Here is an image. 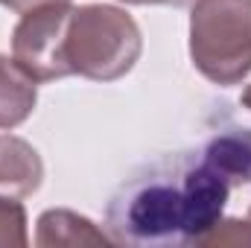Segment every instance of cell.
Returning <instances> with one entry per match:
<instances>
[{"mask_svg":"<svg viewBox=\"0 0 251 248\" xmlns=\"http://www.w3.org/2000/svg\"><path fill=\"white\" fill-rule=\"evenodd\" d=\"M249 222H251V210H249Z\"/></svg>","mask_w":251,"mask_h":248,"instance_id":"14","label":"cell"},{"mask_svg":"<svg viewBox=\"0 0 251 248\" xmlns=\"http://www.w3.org/2000/svg\"><path fill=\"white\" fill-rule=\"evenodd\" d=\"M120 3H131V6H173V9H184V6H193L196 0H120Z\"/></svg>","mask_w":251,"mask_h":248,"instance_id":"12","label":"cell"},{"mask_svg":"<svg viewBox=\"0 0 251 248\" xmlns=\"http://www.w3.org/2000/svg\"><path fill=\"white\" fill-rule=\"evenodd\" d=\"M199 155L231 190L251 184V128H228L213 134Z\"/></svg>","mask_w":251,"mask_h":248,"instance_id":"6","label":"cell"},{"mask_svg":"<svg viewBox=\"0 0 251 248\" xmlns=\"http://www.w3.org/2000/svg\"><path fill=\"white\" fill-rule=\"evenodd\" d=\"M231 187L199 152L140 167L105 207L114 246H201L225 213Z\"/></svg>","mask_w":251,"mask_h":248,"instance_id":"1","label":"cell"},{"mask_svg":"<svg viewBox=\"0 0 251 248\" xmlns=\"http://www.w3.org/2000/svg\"><path fill=\"white\" fill-rule=\"evenodd\" d=\"M38 102V82L9 56L0 53V128L21 125Z\"/></svg>","mask_w":251,"mask_h":248,"instance_id":"8","label":"cell"},{"mask_svg":"<svg viewBox=\"0 0 251 248\" xmlns=\"http://www.w3.org/2000/svg\"><path fill=\"white\" fill-rule=\"evenodd\" d=\"M190 59L213 85H240L251 73V0H196Z\"/></svg>","mask_w":251,"mask_h":248,"instance_id":"3","label":"cell"},{"mask_svg":"<svg viewBox=\"0 0 251 248\" xmlns=\"http://www.w3.org/2000/svg\"><path fill=\"white\" fill-rule=\"evenodd\" d=\"M44 181V161L32 143L15 134H0V193L26 198Z\"/></svg>","mask_w":251,"mask_h":248,"instance_id":"5","label":"cell"},{"mask_svg":"<svg viewBox=\"0 0 251 248\" xmlns=\"http://www.w3.org/2000/svg\"><path fill=\"white\" fill-rule=\"evenodd\" d=\"M240 102H243V108H249L251 111V85L243 91V97H240Z\"/></svg>","mask_w":251,"mask_h":248,"instance_id":"13","label":"cell"},{"mask_svg":"<svg viewBox=\"0 0 251 248\" xmlns=\"http://www.w3.org/2000/svg\"><path fill=\"white\" fill-rule=\"evenodd\" d=\"M201 246H251V222L222 216L216 228L201 240Z\"/></svg>","mask_w":251,"mask_h":248,"instance_id":"10","label":"cell"},{"mask_svg":"<svg viewBox=\"0 0 251 248\" xmlns=\"http://www.w3.org/2000/svg\"><path fill=\"white\" fill-rule=\"evenodd\" d=\"M29 243L26 234V210L15 196L0 193V248H24Z\"/></svg>","mask_w":251,"mask_h":248,"instance_id":"9","label":"cell"},{"mask_svg":"<svg viewBox=\"0 0 251 248\" xmlns=\"http://www.w3.org/2000/svg\"><path fill=\"white\" fill-rule=\"evenodd\" d=\"M70 15H73L70 3H50L21 15L12 32V59L35 82H56L70 76L64 56Z\"/></svg>","mask_w":251,"mask_h":248,"instance_id":"4","label":"cell"},{"mask_svg":"<svg viewBox=\"0 0 251 248\" xmlns=\"http://www.w3.org/2000/svg\"><path fill=\"white\" fill-rule=\"evenodd\" d=\"M35 246H114V240L102 234L88 216H79L64 207H53L38 216Z\"/></svg>","mask_w":251,"mask_h":248,"instance_id":"7","label":"cell"},{"mask_svg":"<svg viewBox=\"0 0 251 248\" xmlns=\"http://www.w3.org/2000/svg\"><path fill=\"white\" fill-rule=\"evenodd\" d=\"M143 53V35L134 18L108 3L73 6L64 56L70 76L114 82L126 76Z\"/></svg>","mask_w":251,"mask_h":248,"instance_id":"2","label":"cell"},{"mask_svg":"<svg viewBox=\"0 0 251 248\" xmlns=\"http://www.w3.org/2000/svg\"><path fill=\"white\" fill-rule=\"evenodd\" d=\"M50 3H70V0H0V6H6V9H12V12H18V15L32 12V9H38V6H50Z\"/></svg>","mask_w":251,"mask_h":248,"instance_id":"11","label":"cell"}]
</instances>
